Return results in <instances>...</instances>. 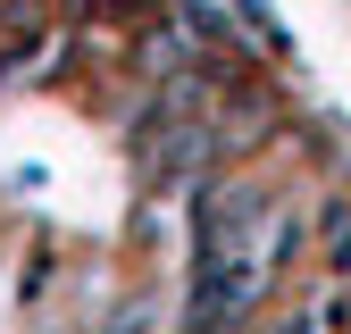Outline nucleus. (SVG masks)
<instances>
[{"mask_svg":"<svg viewBox=\"0 0 351 334\" xmlns=\"http://www.w3.org/2000/svg\"><path fill=\"white\" fill-rule=\"evenodd\" d=\"M109 334H159V301H125L109 318Z\"/></svg>","mask_w":351,"mask_h":334,"instance_id":"1","label":"nucleus"},{"mask_svg":"<svg viewBox=\"0 0 351 334\" xmlns=\"http://www.w3.org/2000/svg\"><path fill=\"white\" fill-rule=\"evenodd\" d=\"M276 334H326V326H318V318H285Z\"/></svg>","mask_w":351,"mask_h":334,"instance_id":"4","label":"nucleus"},{"mask_svg":"<svg viewBox=\"0 0 351 334\" xmlns=\"http://www.w3.org/2000/svg\"><path fill=\"white\" fill-rule=\"evenodd\" d=\"M117 17H134V0H75L67 25H117Z\"/></svg>","mask_w":351,"mask_h":334,"instance_id":"2","label":"nucleus"},{"mask_svg":"<svg viewBox=\"0 0 351 334\" xmlns=\"http://www.w3.org/2000/svg\"><path fill=\"white\" fill-rule=\"evenodd\" d=\"M326 259L351 268V209H326Z\"/></svg>","mask_w":351,"mask_h":334,"instance_id":"3","label":"nucleus"}]
</instances>
